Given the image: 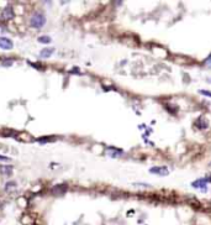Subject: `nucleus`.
<instances>
[{"label":"nucleus","instance_id":"obj_1","mask_svg":"<svg viewBox=\"0 0 211 225\" xmlns=\"http://www.w3.org/2000/svg\"><path fill=\"white\" fill-rule=\"evenodd\" d=\"M45 24H46V17L43 14H41V12L32 14V16L30 19V26H32L35 29H41V27H43Z\"/></svg>","mask_w":211,"mask_h":225},{"label":"nucleus","instance_id":"obj_2","mask_svg":"<svg viewBox=\"0 0 211 225\" xmlns=\"http://www.w3.org/2000/svg\"><path fill=\"white\" fill-rule=\"evenodd\" d=\"M67 189H68V186L66 184V183H62V184H57V186H54L52 189H51V192H52V194H59V196H62V194H64L66 192H67Z\"/></svg>","mask_w":211,"mask_h":225},{"label":"nucleus","instance_id":"obj_3","mask_svg":"<svg viewBox=\"0 0 211 225\" xmlns=\"http://www.w3.org/2000/svg\"><path fill=\"white\" fill-rule=\"evenodd\" d=\"M14 47V43L7 37H0V48L2 50H11Z\"/></svg>","mask_w":211,"mask_h":225},{"label":"nucleus","instance_id":"obj_4","mask_svg":"<svg viewBox=\"0 0 211 225\" xmlns=\"http://www.w3.org/2000/svg\"><path fill=\"white\" fill-rule=\"evenodd\" d=\"M1 16H2V19H5V20H10V19H12V17H14L12 6L7 5V6H6V7L2 10V12H1Z\"/></svg>","mask_w":211,"mask_h":225},{"label":"nucleus","instance_id":"obj_5","mask_svg":"<svg viewBox=\"0 0 211 225\" xmlns=\"http://www.w3.org/2000/svg\"><path fill=\"white\" fill-rule=\"evenodd\" d=\"M210 181V178H203V179H199V181H195L193 183V187L195 188H201L204 192L206 191V183Z\"/></svg>","mask_w":211,"mask_h":225},{"label":"nucleus","instance_id":"obj_6","mask_svg":"<svg viewBox=\"0 0 211 225\" xmlns=\"http://www.w3.org/2000/svg\"><path fill=\"white\" fill-rule=\"evenodd\" d=\"M151 173H156V174H163V176H167L169 172L166 167H153L149 170Z\"/></svg>","mask_w":211,"mask_h":225},{"label":"nucleus","instance_id":"obj_7","mask_svg":"<svg viewBox=\"0 0 211 225\" xmlns=\"http://www.w3.org/2000/svg\"><path fill=\"white\" fill-rule=\"evenodd\" d=\"M53 52H54V48H53V47H46V48H43V50L40 52V56H41L42 58H47V57H50Z\"/></svg>","mask_w":211,"mask_h":225},{"label":"nucleus","instance_id":"obj_8","mask_svg":"<svg viewBox=\"0 0 211 225\" xmlns=\"http://www.w3.org/2000/svg\"><path fill=\"white\" fill-rule=\"evenodd\" d=\"M0 171H1V173L5 174V176L12 174V167H11V166H0Z\"/></svg>","mask_w":211,"mask_h":225},{"label":"nucleus","instance_id":"obj_9","mask_svg":"<svg viewBox=\"0 0 211 225\" xmlns=\"http://www.w3.org/2000/svg\"><path fill=\"white\" fill-rule=\"evenodd\" d=\"M14 63V60L12 58H10V60H2V61H0V64L2 66V67H9V66H11Z\"/></svg>","mask_w":211,"mask_h":225},{"label":"nucleus","instance_id":"obj_10","mask_svg":"<svg viewBox=\"0 0 211 225\" xmlns=\"http://www.w3.org/2000/svg\"><path fill=\"white\" fill-rule=\"evenodd\" d=\"M38 42L50 43V42H51V37H48V36H41V37H38Z\"/></svg>","mask_w":211,"mask_h":225},{"label":"nucleus","instance_id":"obj_11","mask_svg":"<svg viewBox=\"0 0 211 225\" xmlns=\"http://www.w3.org/2000/svg\"><path fill=\"white\" fill-rule=\"evenodd\" d=\"M27 63H28L30 66H32V67L40 69V71H45V66H41L42 63H32V62H27Z\"/></svg>","mask_w":211,"mask_h":225},{"label":"nucleus","instance_id":"obj_12","mask_svg":"<svg viewBox=\"0 0 211 225\" xmlns=\"http://www.w3.org/2000/svg\"><path fill=\"white\" fill-rule=\"evenodd\" d=\"M15 187H16V183H15V182H7V184H6L5 189H6V191H9L10 188H15Z\"/></svg>","mask_w":211,"mask_h":225},{"label":"nucleus","instance_id":"obj_13","mask_svg":"<svg viewBox=\"0 0 211 225\" xmlns=\"http://www.w3.org/2000/svg\"><path fill=\"white\" fill-rule=\"evenodd\" d=\"M205 67H208V68H211V55L206 58V61H205Z\"/></svg>","mask_w":211,"mask_h":225},{"label":"nucleus","instance_id":"obj_14","mask_svg":"<svg viewBox=\"0 0 211 225\" xmlns=\"http://www.w3.org/2000/svg\"><path fill=\"white\" fill-rule=\"evenodd\" d=\"M199 93H200V94H204V95H206V97H211V92H209V90L201 89V90H199Z\"/></svg>","mask_w":211,"mask_h":225},{"label":"nucleus","instance_id":"obj_15","mask_svg":"<svg viewBox=\"0 0 211 225\" xmlns=\"http://www.w3.org/2000/svg\"><path fill=\"white\" fill-rule=\"evenodd\" d=\"M0 161H9V158H7V157H5V156H1V155H0Z\"/></svg>","mask_w":211,"mask_h":225}]
</instances>
